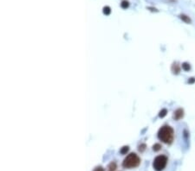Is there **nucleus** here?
Here are the masks:
<instances>
[{"label": "nucleus", "instance_id": "obj_6", "mask_svg": "<svg viewBox=\"0 0 195 171\" xmlns=\"http://www.w3.org/2000/svg\"><path fill=\"white\" fill-rule=\"evenodd\" d=\"M108 171H114L116 169V163H111L108 167Z\"/></svg>", "mask_w": 195, "mask_h": 171}, {"label": "nucleus", "instance_id": "obj_1", "mask_svg": "<svg viewBox=\"0 0 195 171\" xmlns=\"http://www.w3.org/2000/svg\"><path fill=\"white\" fill-rule=\"evenodd\" d=\"M158 137L165 144H171L173 140V130L167 125L161 127L159 130Z\"/></svg>", "mask_w": 195, "mask_h": 171}, {"label": "nucleus", "instance_id": "obj_9", "mask_svg": "<svg viewBox=\"0 0 195 171\" xmlns=\"http://www.w3.org/2000/svg\"><path fill=\"white\" fill-rule=\"evenodd\" d=\"M160 149H161V146H160V144H155L153 146V150H154V151H159Z\"/></svg>", "mask_w": 195, "mask_h": 171}, {"label": "nucleus", "instance_id": "obj_14", "mask_svg": "<svg viewBox=\"0 0 195 171\" xmlns=\"http://www.w3.org/2000/svg\"><path fill=\"white\" fill-rule=\"evenodd\" d=\"M145 148H146V145L145 144H141V145L139 146V150L140 151H143V150H145Z\"/></svg>", "mask_w": 195, "mask_h": 171}, {"label": "nucleus", "instance_id": "obj_3", "mask_svg": "<svg viewBox=\"0 0 195 171\" xmlns=\"http://www.w3.org/2000/svg\"><path fill=\"white\" fill-rule=\"evenodd\" d=\"M167 163V157L166 156L160 155L154 159L153 166L156 171H161L165 169Z\"/></svg>", "mask_w": 195, "mask_h": 171}, {"label": "nucleus", "instance_id": "obj_5", "mask_svg": "<svg viewBox=\"0 0 195 171\" xmlns=\"http://www.w3.org/2000/svg\"><path fill=\"white\" fill-rule=\"evenodd\" d=\"M172 71L173 72V74H179V65L173 64V66H172Z\"/></svg>", "mask_w": 195, "mask_h": 171}, {"label": "nucleus", "instance_id": "obj_7", "mask_svg": "<svg viewBox=\"0 0 195 171\" xmlns=\"http://www.w3.org/2000/svg\"><path fill=\"white\" fill-rule=\"evenodd\" d=\"M182 68H183L185 71H189V70H190V68H191V67H190V64H188V63L185 62V63H183V64H182Z\"/></svg>", "mask_w": 195, "mask_h": 171}, {"label": "nucleus", "instance_id": "obj_11", "mask_svg": "<svg viewBox=\"0 0 195 171\" xmlns=\"http://www.w3.org/2000/svg\"><path fill=\"white\" fill-rule=\"evenodd\" d=\"M122 8H124V9L128 8V7H129V2H128V1H126V0L122 1Z\"/></svg>", "mask_w": 195, "mask_h": 171}, {"label": "nucleus", "instance_id": "obj_12", "mask_svg": "<svg viewBox=\"0 0 195 171\" xmlns=\"http://www.w3.org/2000/svg\"><path fill=\"white\" fill-rule=\"evenodd\" d=\"M180 18H181V19H183L184 21H186L187 22H190V21H191V20H190V18H187V16H185V15H181V16H180Z\"/></svg>", "mask_w": 195, "mask_h": 171}, {"label": "nucleus", "instance_id": "obj_10", "mask_svg": "<svg viewBox=\"0 0 195 171\" xmlns=\"http://www.w3.org/2000/svg\"><path fill=\"white\" fill-rule=\"evenodd\" d=\"M166 115H167V110H166V109H163V110H161V111H160L159 116H160V118H163V117H165Z\"/></svg>", "mask_w": 195, "mask_h": 171}, {"label": "nucleus", "instance_id": "obj_4", "mask_svg": "<svg viewBox=\"0 0 195 171\" xmlns=\"http://www.w3.org/2000/svg\"><path fill=\"white\" fill-rule=\"evenodd\" d=\"M183 116H184V111H183V109L179 108V109H177V110L173 112V118H174L175 120H179L180 118H183Z\"/></svg>", "mask_w": 195, "mask_h": 171}, {"label": "nucleus", "instance_id": "obj_8", "mask_svg": "<svg viewBox=\"0 0 195 171\" xmlns=\"http://www.w3.org/2000/svg\"><path fill=\"white\" fill-rule=\"evenodd\" d=\"M129 151V147L128 146H124V147H122L121 150H120V152L122 154V155H125V154H127V152Z\"/></svg>", "mask_w": 195, "mask_h": 171}, {"label": "nucleus", "instance_id": "obj_2", "mask_svg": "<svg viewBox=\"0 0 195 171\" xmlns=\"http://www.w3.org/2000/svg\"><path fill=\"white\" fill-rule=\"evenodd\" d=\"M140 163H141L140 157L135 153H131L124 159L122 166L126 169H132L139 166Z\"/></svg>", "mask_w": 195, "mask_h": 171}, {"label": "nucleus", "instance_id": "obj_13", "mask_svg": "<svg viewBox=\"0 0 195 171\" xmlns=\"http://www.w3.org/2000/svg\"><path fill=\"white\" fill-rule=\"evenodd\" d=\"M103 12H104V14L108 15V14L110 13V9H109V7H105V8L103 9Z\"/></svg>", "mask_w": 195, "mask_h": 171}, {"label": "nucleus", "instance_id": "obj_15", "mask_svg": "<svg viewBox=\"0 0 195 171\" xmlns=\"http://www.w3.org/2000/svg\"><path fill=\"white\" fill-rule=\"evenodd\" d=\"M94 171H104V170L102 169V167H96V168L94 170Z\"/></svg>", "mask_w": 195, "mask_h": 171}]
</instances>
